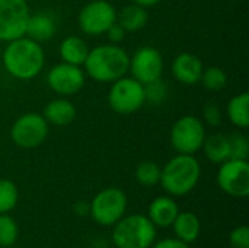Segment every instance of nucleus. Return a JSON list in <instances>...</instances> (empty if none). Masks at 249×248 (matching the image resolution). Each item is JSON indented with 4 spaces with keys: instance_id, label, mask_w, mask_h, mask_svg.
I'll return each mask as SVG.
<instances>
[{
    "instance_id": "nucleus-3",
    "label": "nucleus",
    "mask_w": 249,
    "mask_h": 248,
    "mask_svg": "<svg viewBox=\"0 0 249 248\" xmlns=\"http://www.w3.org/2000/svg\"><path fill=\"white\" fill-rule=\"evenodd\" d=\"M200 177L201 165L198 159L194 155L178 153L162 168L159 184L168 194L182 197L196 189Z\"/></svg>"
},
{
    "instance_id": "nucleus-20",
    "label": "nucleus",
    "mask_w": 249,
    "mask_h": 248,
    "mask_svg": "<svg viewBox=\"0 0 249 248\" xmlns=\"http://www.w3.org/2000/svg\"><path fill=\"white\" fill-rule=\"evenodd\" d=\"M149 15L146 7L139 6L136 3L128 4L117 13V22L125 29V32H136L143 29L147 25Z\"/></svg>"
},
{
    "instance_id": "nucleus-29",
    "label": "nucleus",
    "mask_w": 249,
    "mask_h": 248,
    "mask_svg": "<svg viewBox=\"0 0 249 248\" xmlns=\"http://www.w3.org/2000/svg\"><path fill=\"white\" fill-rule=\"evenodd\" d=\"M222 108L217 102H207L203 108V121L212 127H219L222 124Z\"/></svg>"
},
{
    "instance_id": "nucleus-24",
    "label": "nucleus",
    "mask_w": 249,
    "mask_h": 248,
    "mask_svg": "<svg viewBox=\"0 0 249 248\" xmlns=\"http://www.w3.org/2000/svg\"><path fill=\"white\" fill-rule=\"evenodd\" d=\"M200 82L203 83V86L207 91H210V92H219V91H222L226 86L228 76H226V72L222 67L210 66V67H207V69L203 70Z\"/></svg>"
},
{
    "instance_id": "nucleus-5",
    "label": "nucleus",
    "mask_w": 249,
    "mask_h": 248,
    "mask_svg": "<svg viewBox=\"0 0 249 248\" xmlns=\"http://www.w3.org/2000/svg\"><path fill=\"white\" fill-rule=\"evenodd\" d=\"M127 210V196L118 187L101 190L89 205V213L95 224L101 227L115 225Z\"/></svg>"
},
{
    "instance_id": "nucleus-4",
    "label": "nucleus",
    "mask_w": 249,
    "mask_h": 248,
    "mask_svg": "<svg viewBox=\"0 0 249 248\" xmlns=\"http://www.w3.org/2000/svg\"><path fill=\"white\" fill-rule=\"evenodd\" d=\"M156 227L140 213L123 216L112 229V241L117 248H150L156 241Z\"/></svg>"
},
{
    "instance_id": "nucleus-16",
    "label": "nucleus",
    "mask_w": 249,
    "mask_h": 248,
    "mask_svg": "<svg viewBox=\"0 0 249 248\" xmlns=\"http://www.w3.org/2000/svg\"><path fill=\"white\" fill-rule=\"evenodd\" d=\"M42 117L51 126L63 127L69 126L76 118V107L71 101L64 96L51 99L42 111Z\"/></svg>"
},
{
    "instance_id": "nucleus-15",
    "label": "nucleus",
    "mask_w": 249,
    "mask_h": 248,
    "mask_svg": "<svg viewBox=\"0 0 249 248\" xmlns=\"http://www.w3.org/2000/svg\"><path fill=\"white\" fill-rule=\"evenodd\" d=\"M55 32H57V20L54 15L47 12L31 13L26 25L25 37L41 44L51 39L55 35Z\"/></svg>"
},
{
    "instance_id": "nucleus-28",
    "label": "nucleus",
    "mask_w": 249,
    "mask_h": 248,
    "mask_svg": "<svg viewBox=\"0 0 249 248\" xmlns=\"http://www.w3.org/2000/svg\"><path fill=\"white\" fill-rule=\"evenodd\" d=\"M143 88H144L146 102L153 104V105H160L166 99L168 88H166L165 82L162 80V77H159L156 80H152L149 83H144Z\"/></svg>"
},
{
    "instance_id": "nucleus-25",
    "label": "nucleus",
    "mask_w": 249,
    "mask_h": 248,
    "mask_svg": "<svg viewBox=\"0 0 249 248\" xmlns=\"http://www.w3.org/2000/svg\"><path fill=\"white\" fill-rule=\"evenodd\" d=\"M19 200V191L13 181L0 178V215L13 210Z\"/></svg>"
},
{
    "instance_id": "nucleus-18",
    "label": "nucleus",
    "mask_w": 249,
    "mask_h": 248,
    "mask_svg": "<svg viewBox=\"0 0 249 248\" xmlns=\"http://www.w3.org/2000/svg\"><path fill=\"white\" fill-rule=\"evenodd\" d=\"M89 45L82 37L76 35H69L66 37L58 48L60 57L64 63L76 64V66H83L88 54H89Z\"/></svg>"
},
{
    "instance_id": "nucleus-11",
    "label": "nucleus",
    "mask_w": 249,
    "mask_h": 248,
    "mask_svg": "<svg viewBox=\"0 0 249 248\" xmlns=\"http://www.w3.org/2000/svg\"><path fill=\"white\" fill-rule=\"evenodd\" d=\"M217 184L231 197L249 196V164L245 159H226L217 171Z\"/></svg>"
},
{
    "instance_id": "nucleus-32",
    "label": "nucleus",
    "mask_w": 249,
    "mask_h": 248,
    "mask_svg": "<svg viewBox=\"0 0 249 248\" xmlns=\"http://www.w3.org/2000/svg\"><path fill=\"white\" fill-rule=\"evenodd\" d=\"M152 248H190V244H187L178 238H165L158 243H153Z\"/></svg>"
},
{
    "instance_id": "nucleus-12",
    "label": "nucleus",
    "mask_w": 249,
    "mask_h": 248,
    "mask_svg": "<svg viewBox=\"0 0 249 248\" xmlns=\"http://www.w3.org/2000/svg\"><path fill=\"white\" fill-rule=\"evenodd\" d=\"M48 88L60 96H70L79 94L86 83V73L82 66L70 63H58L47 73Z\"/></svg>"
},
{
    "instance_id": "nucleus-34",
    "label": "nucleus",
    "mask_w": 249,
    "mask_h": 248,
    "mask_svg": "<svg viewBox=\"0 0 249 248\" xmlns=\"http://www.w3.org/2000/svg\"><path fill=\"white\" fill-rule=\"evenodd\" d=\"M228 1H238V0H228Z\"/></svg>"
},
{
    "instance_id": "nucleus-23",
    "label": "nucleus",
    "mask_w": 249,
    "mask_h": 248,
    "mask_svg": "<svg viewBox=\"0 0 249 248\" xmlns=\"http://www.w3.org/2000/svg\"><path fill=\"white\" fill-rule=\"evenodd\" d=\"M160 171H162V168L156 162L143 161L137 165L134 175L140 186L153 187V186L159 184V181H160Z\"/></svg>"
},
{
    "instance_id": "nucleus-17",
    "label": "nucleus",
    "mask_w": 249,
    "mask_h": 248,
    "mask_svg": "<svg viewBox=\"0 0 249 248\" xmlns=\"http://www.w3.org/2000/svg\"><path fill=\"white\" fill-rule=\"evenodd\" d=\"M178 213H179V208L177 202L169 196H160L150 203L147 218L153 222L155 227L168 228L172 225Z\"/></svg>"
},
{
    "instance_id": "nucleus-1",
    "label": "nucleus",
    "mask_w": 249,
    "mask_h": 248,
    "mask_svg": "<svg viewBox=\"0 0 249 248\" xmlns=\"http://www.w3.org/2000/svg\"><path fill=\"white\" fill-rule=\"evenodd\" d=\"M45 64V54L39 42L20 37L9 41L3 51L6 72L18 80H31L39 75Z\"/></svg>"
},
{
    "instance_id": "nucleus-14",
    "label": "nucleus",
    "mask_w": 249,
    "mask_h": 248,
    "mask_svg": "<svg viewBox=\"0 0 249 248\" xmlns=\"http://www.w3.org/2000/svg\"><path fill=\"white\" fill-rule=\"evenodd\" d=\"M204 70L203 61L193 53H181L172 61L174 77L187 86H194L200 83L201 73Z\"/></svg>"
},
{
    "instance_id": "nucleus-9",
    "label": "nucleus",
    "mask_w": 249,
    "mask_h": 248,
    "mask_svg": "<svg viewBox=\"0 0 249 248\" xmlns=\"http://www.w3.org/2000/svg\"><path fill=\"white\" fill-rule=\"evenodd\" d=\"M117 13L118 12L108 0H90L80 9L77 25L85 35H104L108 28L117 22Z\"/></svg>"
},
{
    "instance_id": "nucleus-31",
    "label": "nucleus",
    "mask_w": 249,
    "mask_h": 248,
    "mask_svg": "<svg viewBox=\"0 0 249 248\" xmlns=\"http://www.w3.org/2000/svg\"><path fill=\"white\" fill-rule=\"evenodd\" d=\"M125 34H127L125 29L118 22H115L114 25H111L108 28V31L104 35H107V38L109 39L111 44H118V42H121L125 38Z\"/></svg>"
},
{
    "instance_id": "nucleus-30",
    "label": "nucleus",
    "mask_w": 249,
    "mask_h": 248,
    "mask_svg": "<svg viewBox=\"0 0 249 248\" xmlns=\"http://www.w3.org/2000/svg\"><path fill=\"white\" fill-rule=\"evenodd\" d=\"M229 244L232 248H249V228L247 225L236 227L229 235Z\"/></svg>"
},
{
    "instance_id": "nucleus-19",
    "label": "nucleus",
    "mask_w": 249,
    "mask_h": 248,
    "mask_svg": "<svg viewBox=\"0 0 249 248\" xmlns=\"http://www.w3.org/2000/svg\"><path fill=\"white\" fill-rule=\"evenodd\" d=\"M172 227L177 238L187 244H193L194 241H197L201 232V222L198 216L193 212H179L172 222Z\"/></svg>"
},
{
    "instance_id": "nucleus-21",
    "label": "nucleus",
    "mask_w": 249,
    "mask_h": 248,
    "mask_svg": "<svg viewBox=\"0 0 249 248\" xmlns=\"http://www.w3.org/2000/svg\"><path fill=\"white\" fill-rule=\"evenodd\" d=\"M229 121L238 127L245 130L249 126V94L241 92L229 99L226 107Z\"/></svg>"
},
{
    "instance_id": "nucleus-8",
    "label": "nucleus",
    "mask_w": 249,
    "mask_h": 248,
    "mask_svg": "<svg viewBox=\"0 0 249 248\" xmlns=\"http://www.w3.org/2000/svg\"><path fill=\"white\" fill-rule=\"evenodd\" d=\"M50 132V124L42 114L25 113L18 117L10 127V140L22 149H35L41 146Z\"/></svg>"
},
{
    "instance_id": "nucleus-13",
    "label": "nucleus",
    "mask_w": 249,
    "mask_h": 248,
    "mask_svg": "<svg viewBox=\"0 0 249 248\" xmlns=\"http://www.w3.org/2000/svg\"><path fill=\"white\" fill-rule=\"evenodd\" d=\"M131 77L140 83H149L162 77L163 73V57L155 47H140L131 57L128 64Z\"/></svg>"
},
{
    "instance_id": "nucleus-22",
    "label": "nucleus",
    "mask_w": 249,
    "mask_h": 248,
    "mask_svg": "<svg viewBox=\"0 0 249 248\" xmlns=\"http://www.w3.org/2000/svg\"><path fill=\"white\" fill-rule=\"evenodd\" d=\"M206 158L213 164H222L229 159V139L222 133H214L212 136H206L204 143L201 146Z\"/></svg>"
},
{
    "instance_id": "nucleus-33",
    "label": "nucleus",
    "mask_w": 249,
    "mask_h": 248,
    "mask_svg": "<svg viewBox=\"0 0 249 248\" xmlns=\"http://www.w3.org/2000/svg\"><path fill=\"white\" fill-rule=\"evenodd\" d=\"M136 4H139V6H143V7H152V6H156L160 0H133Z\"/></svg>"
},
{
    "instance_id": "nucleus-2",
    "label": "nucleus",
    "mask_w": 249,
    "mask_h": 248,
    "mask_svg": "<svg viewBox=\"0 0 249 248\" xmlns=\"http://www.w3.org/2000/svg\"><path fill=\"white\" fill-rule=\"evenodd\" d=\"M130 56L118 44H102L92 50L83 63L85 73L99 83H112L128 73Z\"/></svg>"
},
{
    "instance_id": "nucleus-7",
    "label": "nucleus",
    "mask_w": 249,
    "mask_h": 248,
    "mask_svg": "<svg viewBox=\"0 0 249 248\" xmlns=\"http://www.w3.org/2000/svg\"><path fill=\"white\" fill-rule=\"evenodd\" d=\"M146 102L143 83L134 77L123 76L112 82L108 92V104L112 111L127 115L139 111Z\"/></svg>"
},
{
    "instance_id": "nucleus-27",
    "label": "nucleus",
    "mask_w": 249,
    "mask_h": 248,
    "mask_svg": "<svg viewBox=\"0 0 249 248\" xmlns=\"http://www.w3.org/2000/svg\"><path fill=\"white\" fill-rule=\"evenodd\" d=\"M229 139V159H245L249 156L248 137L239 132L228 136Z\"/></svg>"
},
{
    "instance_id": "nucleus-26",
    "label": "nucleus",
    "mask_w": 249,
    "mask_h": 248,
    "mask_svg": "<svg viewBox=\"0 0 249 248\" xmlns=\"http://www.w3.org/2000/svg\"><path fill=\"white\" fill-rule=\"evenodd\" d=\"M18 224L7 213L0 215V247H12L18 240Z\"/></svg>"
},
{
    "instance_id": "nucleus-10",
    "label": "nucleus",
    "mask_w": 249,
    "mask_h": 248,
    "mask_svg": "<svg viewBox=\"0 0 249 248\" xmlns=\"http://www.w3.org/2000/svg\"><path fill=\"white\" fill-rule=\"evenodd\" d=\"M31 9L26 0H0V41L25 37Z\"/></svg>"
},
{
    "instance_id": "nucleus-6",
    "label": "nucleus",
    "mask_w": 249,
    "mask_h": 248,
    "mask_svg": "<svg viewBox=\"0 0 249 248\" xmlns=\"http://www.w3.org/2000/svg\"><path fill=\"white\" fill-rule=\"evenodd\" d=\"M206 136L204 123L196 115H184L178 118L169 133L174 151L182 155H196L201 151Z\"/></svg>"
}]
</instances>
